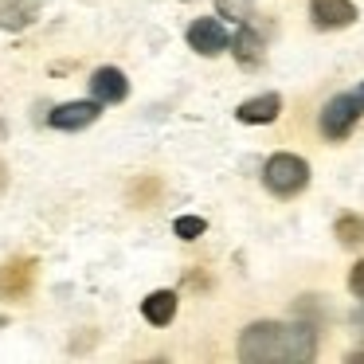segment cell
<instances>
[{"label": "cell", "instance_id": "cell-1", "mask_svg": "<svg viewBox=\"0 0 364 364\" xmlns=\"http://www.w3.org/2000/svg\"><path fill=\"white\" fill-rule=\"evenodd\" d=\"M239 356L251 364L267 360H314L317 333L301 321H255L239 333Z\"/></svg>", "mask_w": 364, "mask_h": 364}, {"label": "cell", "instance_id": "cell-2", "mask_svg": "<svg viewBox=\"0 0 364 364\" xmlns=\"http://www.w3.org/2000/svg\"><path fill=\"white\" fill-rule=\"evenodd\" d=\"M262 184H267L274 196H298L309 184V165L298 153H274V157L262 165Z\"/></svg>", "mask_w": 364, "mask_h": 364}, {"label": "cell", "instance_id": "cell-3", "mask_svg": "<svg viewBox=\"0 0 364 364\" xmlns=\"http://www.w3.org/2000/svg\"><path fill=\"white\" fill-rule=\"evenodd\" d=\"M364 114V98L360 95H337L321 106V134L329 141H341V137L353 134V126Z\"/></svg>", "mask_w": 364, "mask_h": 364}, {"label": "cell", "instance_id": "cell-4", "mask_svg": "<svg viewBox=\"0 0 364 364\" xmlns=\"http://www.w3.org/2000/svg\"><path fill=\"white\" fill-rule=\"evenodd\" d=\"M228 43H231V36H228V28L220 24V20H208V16H200V20H192V28H188V48L196 51V55H220V51H228Z\"/></svg>", "mask_w": 364, "mask_h": 364}, {"label": "cell", "instance_id": "cell-5", "mask_svg": "<svg viewBox=\"0 0 364 364\" xmlns=\"http://www.w3.org/2000/svg\"><path fill=\"white\" fill-rule=\"evenodd\" d=\"M98 114H102V102L90 98V102H63V106H55V110L48 114V122H51V129H67V134H75V129L95 126Z\"/></svg>", "mask_w": 364, "mask_h": 364}, {"label": "cell", "instance_id": "cell-6", "mask_svg": "<svg viewBox=\"0 0 364 364\" xmlns=\"http://www.w3.org/2000/svg\"><path fill=\"white\" fill-rule=\"evenodd\" d=\"M90 95H95L102 106L126 102V95H129L126 71H118V67H98V71L90 75Z\"/></svg>", "mask_w": 364, "mask_h": 364}, {"label": "cell", "instance_id": "cell-7", "mask_svg": "<svg viewBox=\"0 0 364 364\" xmlns=\"http://www.w3.org/2000/svg\"><path fill=\"white\" fill-rule=\"evenodd\" d=\"M36 278V262L32 259H12L0 267V298H24L32 290Z\"/></svg>", "mask_w": 364, "mask_h": 364}, {"label": "cell", "instance_id": "cell-8", "mask_svg": "<svg viewBox=\"0 0 364 364\" xmlns=\"http://www.w3.org/2000/svg\"><path fill=\"white\" fill-rule=\"evenodd\" d=\"M309 16H314L317 28L333 32V28H348L356 20V4L353 0H314L309 4Z\"/></svg>", "mask_w": 364, "mask_h": 364}, {"label": "cell", "instance_id": "cell-9", "mask_svg": "<svg viewBox=\"0 0 364 364\" xmlns=\"http://www.w3.org/2000/svg\"><path fill=\"white\" fill-rule=\"evenodd\" d=\"M278 114H282V98L270 90V95H255V98H247V102H239L235 118L247 122V126H270Z\"/></svg>", "mask_w": 364, "mask_h": 364}, {"label": "cell", "instance_id": "cell-10", "mask_svg": "<svg viewBox=\"0 0 364 364\" xmlns=\"http://www.w3.org/2000/svg\"><path fill=\"white\" fill-rule=\"evenodd\" d=\"M40 20V0H0V28L4 32H20Z\"/></svg>", "mask_w": 364, "mask_h": 364}, {"label": "cell", "instance_id": "cell-11", "mask_svg": "<svg viewBox=\"0 0 364 364\" xmlns=\"http://www.w3.org/2000/svg\"><path fill=\"white\" fill-rule=\"evenodd\" d=\"M141 314L149 325H168L176 317V294L173 290H153L149 298L141 301Z\"/></svg>", "mask_w": 364, "mask_h": 364}, {"label": "cell", "instance_id": "cell-12", "mask_svg": "<svg viewBox=\"0 0 364 364\" xmlns=\"http://www.w3.org/2000/svg\"><path fill=\"white\" fill-rule=\"evenodd\" d=\"M235 59L239 63H247V67H255L262 59V36L255 32V28H247V24H239V32H235Z\"/></svg>", "mask_w": 364, "mask_h": 364}, {"label": "cell", "instance_id": "cell-13", "mask_svg": "<svg viewBox=\"0 0 364 364\" xmlns=\"http://www.w3.org/2000/svg\"><path fill=\"white\" fill-rule=\"evenodd\" d=\"M337 239L345 247L364 243V220H360V215H341V220H337Z\"/></svg>", "mask_w": 364, "mask_h": 364}, {"label": "cell", "instance_id": "cell-14", "mask_svg": "<svg viewBox=\"0 0 364 364\" xmlns=\"http://www.w3.org/2000/svg\"><path fill=\"white\" fill-rule=\"evenodd\" d=\"M173 231H176V239H200L208 231V223L200 220V215H181V220L173 223Z\"/></svg>", "mask_w": 364, "mask_h": 364}, {"label": "cell", "instance_id": "cell-15", "mask_svg": "<svg viewBox=\"0 0 364 364\" xmlns=\"http://www.w3.org/2000/svg\"><path fill=\"white\" fill-rule=\"evenodd\" d=\"M215 12L223 20H247L251 16V0H215Z\"/></svg>", "mask_w": 364, "mask_h": 364}, {"label": "cell", "instance_id": "cell-16", "mask_svg": "<svg viewBox=\"0 0 364 364\" xmlns=\"http://www.w3.org/2000/svg\"><path fill=\"white\" fill-rule=\"evenodd\" d=\"M348 290H353L356 298L364 301V262H356V267L348 270Z\"/></svg>", "mask_w": 364, "mask_h": 364}, {"label": "cell", "instance_id": "cell-17", "mask_svg": "<svg viewBox=\"0 0 364 364\" xmlns=\"http://www.w3.org/2000/svg\"><path fill=\"white\" fill-rule=\"evenodd\" d=\"M356 95H360V98H364V82H360V90H356Z\"/></svg>", "mask_w": 364, "mask_h": 364}]
</instances>
